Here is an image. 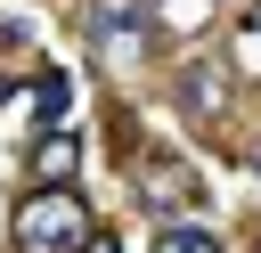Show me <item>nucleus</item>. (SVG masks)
<instances>
[{"label":"nucleus","instance_id":"obj_1","mask_svg":"<svg viewBox=\"0 0 261 253\" xmlns=\"http://www.w3.org/2000/svg\"><path fill=\"white\" fill-rule=\"evenodd\" d=\"M8 237H16V253H82L90 245V212H82L73 188H33L16 204V220H8Z\"/></svg>","mask_w":261,"mask_h":253},{"label":"nucleus","instance_id":"obj_2","mask_svg":"<svg viewBox=\"0 0 261 253\" xmlns=\"http://www.w3.org/2000/svg\"><path fill=\"white\" fill-rule=\"evenodd\" d=\"M179 106L204 114V122H220V114H228V65H220V57H196V65L179 73Z\"/></svg>","mask_w":261,"mask_h":253},{"label":"nucleus","instance_id":"obj_3","mask_svg":"<svg viewBox=\"0 0 261 253\" xmlns=\"http://www.w3.org/2000/svg\"><path fill=\"white\" fill-rule=\"evenodd\" d=\"M139 188H147V196H139V204H147V212H179V204H188V196H204V180H196V171H188V163H163V155H155V163H147V171H139Z\"/></svg>","mask_w":261,"mask_h":253},{"label":"nucleus","instance_id":"obj_4","mask_svg":"<svg viewBox=\"0 0 261 253\" xmlns=\"http://www.w3.org/2000/svg\"><path fill=\"white\" fill-rule=\"evenodd\" d=\"M73 163H82V139H73V131H41L33 180H41V188H73Z\"/></svg>","mask_w":261,"mask_h":253},{"label":"nucleus","instance_id":"obj_5","mask_svg":"<svg viewBox=\"0 0 261 253\" xmlns=\"http://www.w3.org/2000/svg\"><path fill=\"white\" fill-rule=\"evenodd\" d=\"M212 16H220V0H155V24H163L171 41H196Z\"/></svg>","mask_w":261,"mask_h":253},{"label":"nucleus","instance_id":"obj_6","mask_svg":"<svg viewBox=\"0 0 261 253\" xmlns=\"http://www.w3.org/2000/svg\"><path fill=\"white\" fill-rule=\"evenodd\" d=\"M98 41H106V57H114V65H122V73H130V65H139V24H122V16H114V8H106V16H98Z\"/></svg>","mask_w":261,"mask_h":253},{"label":"nucleus","instance_id":"obj_7","mask_svg":"<svg viewBox=\"0 0 261 253\" xmlns=\"http://www.w3.org/2000/svg\"><path fill=\"white\" fill-rule=\"evenodd\" d=\"M228 65H237V73H253V82H261V0H253V8H245V16H237V57H228Z\"/></svg>","mask_w":261,"mask_h":253},{"label":"nucleus","instance_id":"obj_8","mask_svg":"<svg viewBox=\"0 0 261 253\" xmlns=\"http://www.w3.org/2000/svg\"><path fill=\"white\" fill-rule=\"evenodd\" d=\"M155 253H220V237H204V229H163Z\"/></svg>","mask_w":261,"mask_h":253},{"label":"nucleus","instance_id":"obj_9","mask_svg":"<svg viewBox=\"0 0 261 253\" xmlns=\"http://www.w3.org/2000/svg\"><path fill=\"white\" fill-rule=\"evenodd\" d=\"M33 106H41V122H57V114H65V82H57V73H49V82H41V90H33Z\"/></svg>","mask_w":261,"mask_h":253},{"label":"nucleus","instance_id":"obj_10","mask_svg":"<svg viewBox=\"0 0 261 253\" xmlns=\"http://www.w3.org/2000/svg\"><path fill=\"white\" fill-rule=\"evenodd\" d=\"M82 253H122V245H114V237H90V245H82Z\"/></svg>","mask_w":261,"mask_h":253},{"label":"nucleus","instance_id":"obj_11","mask_svg":"<svg viewBox=\"0 0 261 253\" xmlns=\"http://www.w3.org/2000/svg\"><path fill=\"white\" fill-rule=\"evenodd\" d=\"M253 171H261V139H253Z\"/></svg>","mask_w":261,"mask_h":253}]
</instances>
